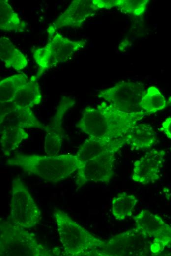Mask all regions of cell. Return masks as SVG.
Returning a JSON list of instances; mask_svg holds the SVG:
<instances>
[{
  "label": "cell",
  "mask_w": 171,
  "mask_h": 256,
  "mask_svg": "<svg viewBox=\"0 0 171 256\" xmlns=\"http://www.w3.org/2000/svg\"><path fill=\"white\" fill-rule=\"evenodd\" d=\"M38 79L36 75L31 77L18 90L13 101L20 106L30 108L40 104L42 96Z\"/></svg>",
  "instance_id": "cell-18"
},
{
  "label": "cell",
  "mask_w": 171,
  "mask_h": 256,
  "mask_svg": "<svg viewBox=\"0 0 171 256\" xmlns=\"http://www.w3.org/2000/svg\"><path fill=\"white\" fill-rule=\"evenodd\" d=\"M86 44V40H72L57 32L45 46L32 52L38 66L37 77L40 78L48 70L67 62Z\"/></svg>",
  "instance_id": "cell-5"
},
{
  "label": "cell",
  "mask_w": 171,
  "mask_h": 256,
  "mask_svg": "<svg viewBox=\"0 0 171 256\" xmlns=\"http://www.w3.org/2000/svg\"><path fill=\"white\" fill-rule=\"evenodd\" d=\"M6 164L50 182L57 183L70 177L82 165L76 155H25L17 154L6 160Z\"/></svg>",
  "instance_id": "cell-2"
},
{
  "label": "cell",
  "mask_w": 171,
  "mask_h": 256,
  "mask_svg": "<svg viewBox=\"0 0 171 256\" xmlns=\"http://www.w3.org/2000/svg\"><path fill=\"white\" fill-rule=\"evenodd\" d=\"M145 92L141 83L121 82L100 91L97 96L119 111L133 114L143 111L140 104Z\"/></svg>",
  "instance_id": "cell-8"
},
{
  "label": "cell",
  "mask_w": 171,
  "mask_h": 256,
  "mask_svg": "<svg viewBox=\"0 0 171 256\" xmlns=\"http://www.w3.org/2000/svg\"><path fill=\"white\" fill-rule=\"evenodd\" d=\"M126 144L123 137L110 139L89 136L79 147L76 155L82 162L111 152L117 153Z\"/></svg>",
  "instance_id": "cell-14"
},
{
  "label": "cell",
  "mask_w": 171,
  "mask_h": 256,
  "mask_svg": "<svg viewBox=\"0 0 171 256\" xmlns=\"http://www.w3.org/2000/svg\"><path fill=\"white\" fill-rule=\"evenodd\" d=\"M123 138L126 144L136 150L150 149L157 141L152 128L144 123L136 124Z\"/></svg>",
  "instance_id": "cell-15"
},
{
  "label": "cell",
  "mask_w": 171,
  "mask_h": 256,
  "mask_svg": "<svg viewBox=\"0 0 171 256\" xmlns=\"http://www.w3.org/2000/svg\"><path fill=\"white\" fill-rule=\"evenodd\" d=\"M41 217L40 209L29 191L19 177L11 183L10 213L7 220L13 224L28 229L36 226Z\"/></svg>",
  "instance_id": "cell-6"
},
{
  "label": "cell",
  "mask_w": 171,
  "mask_h": 256,
  "mask_svg": "<svg viewBox=\"0 0 171 256\" xmlns=\"http://www.w3.org/2000/svg\"><path fill=\"white\" fill-rule=\"evenodd\" d=\"M0 124L22 128H34L44 130L45 125L36 117L30 108L17 105L9 113L0 119Z\"/></svg>",
  "instance_id": "cell-16"
},
{
  "label": "cell",
  "mask_w": 171,
  "mask_h": 256,
  "mask_svg": "<svg viewBox=\"0 0 171 256\" xmlns=\"http://www.w3.org/2000/svg\"></svg>",
  "instance_id": "cell-28"
},
{
  "label": "cell",
  "mask_w": 171,
  "mask_h": 256,
  "mask_svg": "<svg viewBox=\"0 0 171 256\" xmlns=\"http://www.w3.org/2000/svg\"><path fill=\"white\" fill-rule=\"evenodd\" d=\"M160 129L168 138L171 139V117L163 121Z\"/></svg>",
  "instance_id": "cell-27"
},
{
  "label": "cell",
  "mask_w": 171,
  "mask_h": 256,
  "mask_svg": "<svg viewBox=\"0 0 171 256\" xmlns=\"http://www.w3.org/2000/svg\"><path fill=\"white\" fill-rule=\"evenodd\" d=\"M134 220L136 227L152 240V253L158 254L171 244V226L158 215L143 209L134 216Z\"/></svg>",
  "instance_id": "cell-9"
},
{
  "label": "cell",
  "mask_w": 171,
  "mask_h": 256,
  "mask_svg": "<svg viewBox=\"0 0 171 256\" xmlns=\"http://www.w3.org/2000/svg\"><path fill=\"white\" fill-rule=\"evenodd\" d=\"M118 1L119 0H92V2L95 9L98 10L117 7Z\"/></svg>",
  "instance_id": "cell-25"
},
{
  "label": "cell",
  "mask_w": 171,
  "mask_h": 256,
  "mask_svg": "<svg viewBox=\"0 0 171 256\" xmlns=\"http://www.w3.org/2000/svg\"><path fill=\"white\" fill-rule=\"evenodd\" d=\"M145 115L144 111L124 113L104 101L96 107L85 108L75 126L90 137L118 139L123 137Z\"/></svg>",
  "instance_id": "cell-1"
},
{
  "label": "cell",
  "mask_w": 171,
  "mask_h": 256,
  "mask_svg": "<svg viewBox=\"0 0 171 256\" xmlns=\"http://www.w3.org/2000/svg\"><path fill=\"white\" fill-rule=\"evenodd\" d=\"M0 58L6 68L21 71L27 67L28 60L7 37L0 38Z\"/></svg>",
  "instance_id": "cell-17"
},
{
  "label": "cell",
  "mask_w": 171,
  "mask_h": 256,
  "mask_svg": "<svg viewBox=\"0 0 171 256\" xmlns=\"http://www.w3.org/2000/svg\"><path fill=\"white\" fill-rule=\"evenodd\" d=\"M26 23L14 11L8 1L0 0V29L1 30L14 32H23Z\"/></svg>",
  "instance_id": "cell-20"
},
{
  "label": "cell",
  "mask_w": 171,
  "mask_h": 256,
  "mask_svg": "<svg viewBox=\"0 0 171 256\" xmlns=\"http://www.w3.org/2000/svg\"><path fill=\"white\" fill-rule=\"evenodd\" d=\"M0 143L3 154L9 156L20 144L27 139L29 134L25 129L11 126L0 125Z\"/></svg>",
  "instance_id": "cell-19"
},
{
  "label": "cell",
  "mask_w": 171,
  "mask_h": 256,
  "mask_svg": "<svg viewBox=\"0 0 171 256\" xmlns=\"http://www.w3.org/2000/svg\"><path fill=\"white\" fill-rule=\"evenodd\" d=\"M17 105L14 101L0 102V119L11 112Z\"/></svg>",
  "instance_id": "cell-26"
},
{
  "label": "cell",
  "mask_w": 171,
  "mask_h": 256,
  "mask_svg": "<svg viewBox=\"0 0 171 256\" xmlns=\"http://www.w3.org/2000/svg\"><path fill=\"white\" fill-rule=\"evenodd\" d=\"M28 81L25 74H17L0 81V102L13 101L18 90Z\"/></svg>",
  "instance_id": "cell-22"
},
{
  "label": "cell",
  "mask_w": 171,
  "mask_h": 256,
  "mask_svg": "<svg viewBox=\"0 0 171 256\" xmlns=\"http://www.w3.org/2000/svg\"><path fill=\"white\" fill-rule=\"evenodd\" d=\"M53 217L65 256H94L105 244L106 241L89 232L64 211L55 208Z\"/></svg>",
  "instance_id": "cell-3"
},
{
  "label": "cell",
  "mask_w": 171,
  "mask_h": 256,
  "mask_svg": "<svg viewBox=\"0 0 171 256\" xmlns=\"http://www.w3.org/2000/svg\"><path fill=\"white\" fill-rule=\"evenodd\" d=\"M59 250H51L37 240L35 234L7 219L0 220V255L1 256H52Z\"/></svg>",
  "instance_id": "cell-4"
},
{
  "label": "cell",
  "mask_w": 171,
  "mask_h": 256,
  "mask_svg": "<svg viewBox=\"0 0 171 256\" xmlns=\"http://www.w3.org/2000/svg\"><path fill=\"white\" fill-rule=\"evenodd\" d=\"M115 153H106L82 162L77 170L76 185L80 188L89 183H109L114 175Z\"/></svg>",
  "instance_id": "cell-10"
},
{
  "label": "cell",
  "mask_w": 171,
  "mask_h": 256,
  "mask_svg": "<svg viewBox=\"0 0 171 256\" xmlns=\"http://www.w3.org/2000/svg\"><path fill=\"white\" fill-rule=\"evenodd\" d=\"M75 103L73 98L62 96L53 117L49 123L45 125L44 149L48 155H56L59 153L64 136L63 128L64 116Z\"/></svg>",
  "instance_id": "cell-11"
},
{
  "label": "cell",
  "mask_w": 171,
  "mask_h": 256,
  "mask_svg": "<svg viewBox=\"0 0 171 256\" xmlns=\"http://www.w3.org/2000/svg\"><path fill=\"white\" fill-rule=\"evenodd\" d=\"M140 105L147 115L163 110L166 107L167 102L160 90L156 87L151 86L146 90Z\"/></svg>",
  "instance_id": "cell-23"
},
{
  "label": "cell",
  "mask_w": 171,
  "mask_h": 256,
  "mask_svg": "<svg viewBox=\"0 0 171 256\" xmlns=\"http://www.w3.org/2000/svg\"><path fill=\"white\" fill-rule=\"evenodd\" d=\"M165 152L152 149L136 160L134 164L132 179L144 185L158 180L165 161Z\"/></svg>",
  "instance_id": "cell-13"
},
{
  "label": "cell",
  "mask_w": 171,
  "mask_h": 256,
  "mask_svg": "<svg viewBox=\"0 0 171 256\" xmlns=\"http://www.w3.org/2000/svg\"><path fill=\"white\" fill-rule=\"evenodd\" d=\"M149 1L148 0H119L116 8L124 13L140 16L144 13Z\"/></svg>",
  "instance_id": "cell-24"
},
{
  "label": "cell",
  "mask_w": 171,
  "mask_h": 256,
  "mask_svg": "<svg viewBox=\"0 0 171 256\" xmlns=\"http://www.w3.org/2000/svg\"><path fill=\"white\" fill-rule=\"evenodd\" d=\"M152 242L137 227L115 235L106 241L94 252L99 256H142L152 253Z\"/></svg>",
  "instance_id": "cell-7"
},
{
  "label": "cell",
  "mask_w": 171,
  "mask_h": 256,
  "mask_svg": "<svg viewBox=\"0 0 171 256\" xmlns=\"http://www.w3.org/2000/svg\"><path fill=\"white\" fill-rule=\"evenodd\" d=\"M97 11L92 0H74L47 29L48 36L51 39L57 30L63 27L78 28Z\"/></svg>",
  "instance_id": "cell-12"
},
{
  "label": "cell",
  "mask_w": 171,
  "mask_h": 256,
  "mask_svg": "<svg viewBox=\"0 0 171 256\" xmlns=\"http://www.w3.org/2000/svg\"><path fill=\"white\" fill-rule=\"evenodd\" d=\"M135 196L126 192L117 194L112 198L111 202L112 213L117 220H124L131 216L137 203Z\"/></svg>",
  "instance_id": "cell-21"
}]
</instances>
